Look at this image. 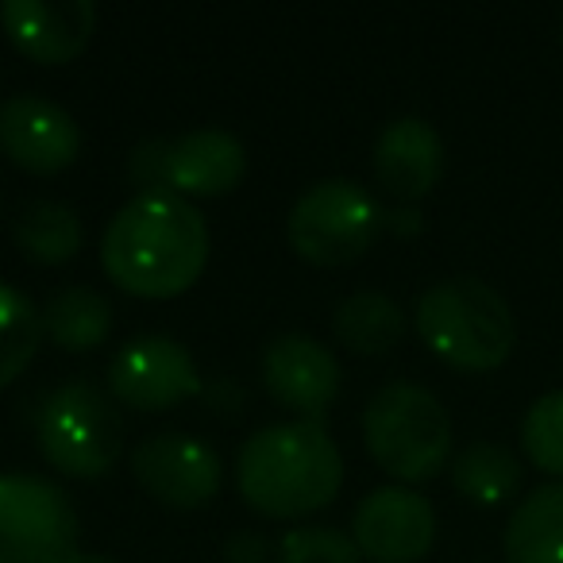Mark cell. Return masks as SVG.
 Here are the masks:
<instances>
[{
  "instance_id": "obj_26",
  "label": "cell",
  "mask_w": 563,
  "mask_h": 563,
  "mask_svg": "<svg viewBox=\"0 0 563 563\" xmlns=\"http://www.w3.org/2000/svg\"><path fill=\"white\" fill-rule=\"evenodd\" d=\"M383 228H394L398 235H413V232H421V212L417 209H390V212H383Z\"/></svg>"
},
{
  "instance_id": "obj_29",
  "label": "cell",
  "mask_w": 563,
  "mask_h": 563,
  "mask_svg": "<svg viewBox=\"0 0 563 563\" xmlns=\"http://www.w3.org/2000/svg\"><path fill=\"white\" fill-rule=\"evenodd\" d=\"M0 205H4V201H0Z\"/></svg>"
},
{
  "instance_id": "obj_18",
  "label": "cell",
  "mask_w": 563,
  "mask_h": 563,
  "mask_svg": "<svg viewBox=\"0 0 563 563\" xmlns=\"http://www.w3.org/2000/svg\"><path fill=\"white\" fill-rule=\"evenodd\" d=\"M332 332L355 355H386L406 336V313L386 294H352L332 313Z\"/></svg>"
},
{
  "instance_id": "obj_1",
  "label": "cell",
  "mask_w": 563,
  "mask_h": 563,
  "mask_svg": "<svg viewBox=\"0 0 563 563\" xmlns=\"http://www.w3.org/2000/svg\"><path fill=\"white\" fill-rule=\"evenodd\" d=\"M101 266L132 298H181L209 266V224L186 197H132L104 228Z\"/></svg>"
},
{
  "instance_id": "obj_5",
  "label": "cell",
  "mask_w": 563,
  "mask_h": 563,
  "mask_svg": "<svg viewBox=\"0 0 563 563\" xmlns=\"http://www.w3.org/2000/svg\"><path fill=\"white\" fill-rule=\"evenodd\" d=\"M43 460L70 478H101L124 452V417L109 390L93 383H63L35 417Z\"/></svg>"
},
{
  "instance_id": "obj_25",
  "label": "cell",
  "mask_w": 563,
  "mask_h": 563,
  "mask_svg": "<svg viewBox=\"0 0 563 563\" xmlns=\"http://www.w3.org/2000/svg\"><path fill=\"white\" fill-rule=\"evenodd\" d=\"M263 555H266V544L255 532H243V537H235L232 544H228V560L232 563H263Z\"/></svg>"
},
{
  "instance_id": "obj_4",
  "label": "cell",
  "mask_w": 563,
  "mask_h": 563,
  "mask_svg": "<svg viewBox=\"0 0 563 563\" xmlns=\"http://www.w3.org/2000/svg\"><path fill=\"white\" fill-rule=\"evenodd\" d=\"M363 444L398 483H429L452 463V417L424 386L390 383L367 401Z\"/></svg>"
},
{
  "instance_id": "obj_10",
  "label": "cell",
  "mask_w": 563,
  "mask_h": 563,
  "mask_svg": "<svg viewBox=\"0 0 563 563\" xmlns=\"http://www.w3.org/2000/svg\"><path fill=\"white\" fill-rule=\"evenodd\" d=\"M0 155L27 174H63L81 155V128L63 104L40 93L0 101Z\"/></svg>"
},
{
  "instance_id": "obj_2",
  "label": "cell",
  "mask_w": 563,
  "mask_h": 563,
  "mask_svg": "<svg viewBox=\"0 0 563 563\" xmlns=\"http://www.w3.org/2000/svg\"><path fill=\"white\" fill-rule=\"evenodd\" d=\"M235 483L255 514L298 521L336 501L344 486V455L321 421L266 424L243 440Z\"/></svg>"
},
{
  "instance_id": "obj_11",
  "label": "cell",
  "mask_w": 563,
  "mask_h": 563,
  "mask_svg": "<svg viewBox=\"0 0 563 563\" xmlns=\"http://www.w3.org/2000/svg\"><path fill=\"white\" fill-rule=\"evenodd\" d=\"M132 475L155 501L174 509L209 506L220 494V455L205 440L181 437V432H158L135 444Z\"/></svg>"
},
{
  "instance_id": "obj_3",
  "label": "cell",
  "mask_w": 563,
  "mask_h": 563,
  "mask_svg": "<svg viewBox=\"0 0 563 563\" xmlns=\"http://www.w3.org/2000/svg\"><path fill=\"white\" fill-rule=\"evenodd\" d=\"M417 336L448 367L486 375L509 360L517 324L506 298L483 278H444L417 301Z\"/></svg>"
},
{
  "instance_id": "obj_16",
  "label": "cell",
  "mask_w": 563,
  "mask_h": 563,
  "mask_svg": "<svg viewBox=\"0 0 563 563\" xmlns=\"http://www.w3.org/2000/svg\"><path fill=\"white\" fill-rule=\"evenodd\" d=\"M509 563H563V483L537 486L501 532Z\"/></svg>"
},
{
  "instance_id": "obj_27",
  "label": "cell",
  "mask_w": 563,
  "mask_h": 563,
  "mask_svg": "<svg viewBox=\"0 0 563 563\" xmlns=\"http://www.w3.org/2000/svg\"><path fill=\"white\" fill-rule=\"evenodd\" d=\"M74 563H117V560H109V555H93V552L86 555V552H81V555H78V560H74Z\"/></svg>"
},
{
  "instance_id": "obj_6",
  "label": "cell",
  "mask_w": 563,
  "mask_h": 563,
  "mask_svg": "<svg viewBox=\"0 0 563 563\" xmlns=\"http://www.w3.org/2000/svg\"><path fill=\"white\" fill-rule=\"evenodd\" d=\"M383 232L378 201L352 178H324L294 201L286 235L313 266H347L375 247Z\"/></svg>"
},
{
  "instance_id": "obj_28",
  "label": "cell",
  "mask_w": 563,
  "mask_h": 563,
  "mask_svg": "<svg viewBox=\"0 0 563 563\" xmlns=\"http://www.w3.org/2000/svg\"><path fill=\"white\" fill-rule=\"evenodd\" d=\"M560 43H563V24H560Z\"/></svg>"
},
{
  "instance_id": "obj_21",
  "label": "cell",
  "mask_w": 563,
  "mask_h": 563,
  "mask_svg": "<svg viewBox=\"0 0 563 563\" xmlns=\"http://www.w3.org/2000/svg\"><path fill=\"white\" fill-rule=\"evenodd\" d=\"M43 313L24 290L0 282V390L27 371L43 344Z\"/></svg>"
},
{
  "instance_id": "obj_13",
  "label": "cell",
  "mask_w": 563,
  "mask_h": 563,
  "mask_svg": "<svg viewBox=\"0 0 563 563\" xmlns=\"http://www.w3.org/2000/svg\"><path fill=\"white\" fill-rule=\"evenodd\" d=\"M263 383L282 409L298 421H321L340 394V363L313 336H278L263 355Z\"/></svg>"
},
{
  "instance_id": "obj_19",
  "label": "cell",
  "mask_w": 563,
  "mask_h": 563,
  "mask_svg": "<svg viewBox=\"0 0 563 563\" xmlns=\"http://www.w3.org/2000/svg\"><path fill=\"white\" fill-rule=\"evenodd\" d=\"M81 243H86L81 217L63 201H27L16 217V247L40 266L70 263Z\"/></svg>"
},
{
  "instance_id": "obj_15",
  "label": "cell",
  "mask_w": 563,
  "mask_h": 563,
  "mask_svg": "<svg viewBox=\"0 0 563 563\" xmlns=\"http://www.w3.org/2000/svg\"><path fill=\"white\" fill-rule=\"evenodd\" d=\"M247 174V151L232 132L201 128L181 140H170L166 186L174 197H224Z\"/></svg>"
},
{
  "instance_id": "obj_8",
  "label": "cell",
  "mask_w": 563,
  "mask_h": 563,
  "mask_svg": "<svg viewBox=\"0 0 563 563\" xmlns=\"http://www.w3.org/2000/svg\"><path fill=\"white\" fill-rule=\"evenodd\" d=\"M109 394L128 409L163 413L201 394L194 355L170 336H135L109 367Z\"/></svg>"
},
{
  "instance_id": "obj_14",
  "label": "cell",
  "mask_w": 563,
  "mask_h": 563,
  "mask_svg": "<svg viewBox=\"0 0 563 563\" xmlns=\"http://www.w3.org/2000/svg\"><path fill=\"white\" fill-rule=\"evenodd\" d=\"M444 174V140L421 117H401L386 124L375 143V178L398 201L413 205L437 189Z\"/></svg>"
},
{
  "instance_id": "obj_9",
  "label": "cell",
  "mask_w": 563,
  "mask_h": 563,
  "mask_svg": "<svg viewBox=\"0 0 563 563\" xmlns=\"http://www.w3.org/2000/svg\"><path fill=\"white\" fill-rule=\"evenodd\" d=\"M352 540L371 563H417L437 544V509L409 486H378L355 506Z\"/></svg>"
},
{
  "instance_id": "obj_17",
  "label": "cell",
  "mask_w": 563,
  "mask_h": 563,
  "mask_svg": "<svg viewBox=\"0 0 563 563\" xmlns=\"http://www.w3.org/2000/svg\"><path fill=\"white\" fill-rule=\"evenodd\" d=\"M43 336L63 352H97L112 336V301L89 286H66L43 309Z\"/></svg>"
},
{
  "instance_id": "obj_22",
  "label": "cell",
  "mask_w": 563,
  "mask_h": 563,
  "mask_svg": "<svg viewBox=\"0 0 563 563\" xmlns=\"http://www.w3.org/2000/svg\"><path fill=\"white\" fill-rule=\"evenodd\" d=\"M521 448L529 463L563 478V390L544 394L529 406L521 421Z\"/></svg>"
},
{
  "instance_id": "obj_20",
  "label": "cell",
  "mask_w": 563,
  "mask_h": 563,
  "mask_svg": "<svg viewBox=\"0 0 563 563\" xmlns=\"http://www.w3.org/2000/svg\"><path fill=\"white\" fill-rule=\"evenodd\" d=\"M452 483L463 498L478 501V506H498V501L514 498L521 486V463L509 448L501 444H471L452 460Z\"/></svg>"
},
{
  "instance_id": "obj_23",
  "label": "cell",
  "mask_w": 563,
  "mask_h": 563,
  "mask_svg": "<svg viewBox=\"0 0 563 563\" xmlns=\"http://www.w3.org/2000/svg\"><path fill=\"white\" fill-rule=\"evenodd\" d=\"M278 563H363V552L355 548L352 532L306 525L278 540Z\"/></svg>"
},
{
  "instance_id": "obj_24",
  "label": "cell",
  "mask_w": 563,
  "mask_h": 563,
  "mask_svg": "<svg viewBox=\"0 0 563 563\" xmlns=\"http://www.w3.org/2000/svg\"><path fill=\"white\" fill-rule=\"evenodd\" d=\"M166 163H170V140H147L132 151V158H128V178L140 189V197L170 194V186H166Z\"/></svg>"
},
{
  "instance_id": "obj_12",
  "label": "cell",
  "mask_w": 563,
  "mask_h": 563,
  "mask_svg": "<svg viewBox=\"0 0 563 563\" xmlns=\"http://www.w3.org/2000/svg\"><path fill=\"white\" fill-rule=\"evenodd\" d=\"M0 27L24 58L40 66H66L93 40L97 4L93 0H4Z\"/></svg>"
},
{
  "instance_id": "obj_7",
  "label": "cell",
  "mask_w": 563,
  "mask_h": 563,
  "mask_svg": "<svg viewBox=\"0 0 563 563\" xmlns=\"http://www.w3.org/2000/svg\"><path fill=\"white\" fill-rule=\"evenodd\" d=\"M78 514L51 478L0 475V563H74Z\"/></svg>"
}]
</instances>
